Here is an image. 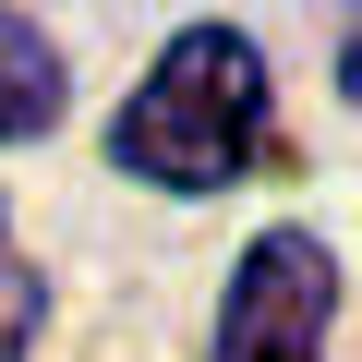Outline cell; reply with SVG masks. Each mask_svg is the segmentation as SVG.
Masks as SVG:
<instances>
[{
	"mask_svg": "<svg viewBox=\"0 0 362 362\" xmlns=\"http://www.w3.org/2000/svg\"><path fill=\"white\" fill-rule=\"evenodd\" d=\"M109 157L133 181H157V194H218V181H242L266 157V61H254V37L181 25L169 61L145 73V97L109 121Z\"/></svg>",
	"mask_w": 362,
	"mask_h": 362,
	"instance_id": "obj_1",
	"label": "cell"
},
{
	"mask_svg": "<svg viewBox=\"0 0 362 362\" xmlns=\"http://www.w3.org/2000/svg\"><path fill=\"white\" fill-rule=\"evenodd\" d=\"M326 314H338V254L314 230H266L230 266V302H218V350L206 362H314L326 350Z\"/></svg>",
	"mask_w": 362,
	"mask_h": 362,
	"instance_id": "obj_2",
	"label": "cell"
},
{
	"mask_svg": "<svg viewBox=\"0 0 362 362\" xmlns=\"http://www.w3.org/2000/svg\"><path fill=\"white\" fill-rule=\"evenodd\" d=\"M49 121H61V49L0 13V145H25V133H49Z\"/></svg>",
	"mask_w": 362,
	"mask_h": 362,
	"instance_id": "obj_3",
	"label": "cell"
},
{
	"mask_svg": "<svg viewBox=\"0 0 362 362\" xmlns=\"http://www.w3.org/2000/svg\"><path fill=\"white\" fill-rule=\"evenodd\" d=\"M37 314H49V278H37V254L13 242V206H0V362L37 350Z\"/></svg>",
	"mask_w": 362,
	"mask_h": 362,
	"instance_id": "obj_4",
	"label": "cell"
},
{
	"mask_svg": "<svg viewBox=\"0 0 362 362\" xmlns=\"http://www.w3.org/2000/svg\"><path fill=\"white\" fill-rule=\"evenodd\" d=\"M338 85H350V109H362V13H350V37H338Z\"/></svg>",
	"mask_w": 362,
	"mask_h": 362,
	"instance_id": "obj_5",
	"label": "cell"
}]
</instances>
